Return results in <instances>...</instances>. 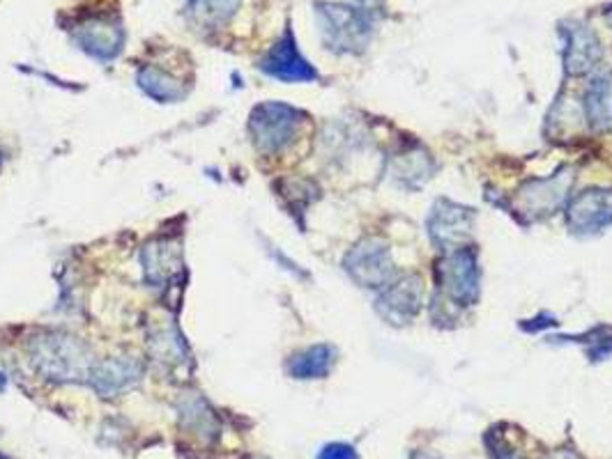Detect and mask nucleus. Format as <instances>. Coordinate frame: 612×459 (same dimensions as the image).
Masks as SVG:
<instances>
[{
  "label": "nucleus",
  "instance_id": "1",
  "mask_svg": "<svg viewBox=\"0 0 612 459\" xmlns=\"http://www.w3.org/2000/svg\"><path fill=\"white\" fill-rule=\"evenodd\" d=\"M316 16L328 49L336 53H362L371 45L378 21L382 18V0L318 3Z\"/></svg>",
  "mask_w": 612,
  "mask_h": 459
},
{
  "label": "nucleus",
  "instance_id": "2",
  "mask_svg": "<svg viewBox=\"0 0 612 459\" xmlns=\"http://www.w3.org/2000/svg\"><path fill=\"white\" fill-rule=\"evenodd\" d=\"M28 357L33 368L51 382H88L97 363L86 343L65 331L37 333L28 343Z\"/></svg>",
  "mask_w": 612,
  "mask_h": 459
},
{
  "label": "nucleus",
  "instance_id": "3",
  "mask_svg": "<svg viewBox=\"0 0 612 459\" xmlns=\"http://www.w3.org/2000/svg\"><path fill=\"white\" fill-rule=\"evenodd\" d=\"M304 113L281 101H265L252 111L249 132L262 154H277L289 148L299 134Z\"/></svg>",
  "mask_w": 612,
  "mask_h": 459
},
{
  "label": "nucleus",
  "instance_id": "4",
  "mask_svg": "<svg viewBox=\"0 0 612 459\" xmlns=\"http://www.w3.org/2000/svg\"><path fill=\"white\" fill-rule=\"evenodd\" d=\"M438 283L444 299L454 306H475L481 295V269L477 250L456 248L449 250L438 264Z\"/></svg>",
  "mask_w": 612,
  "mask_h": 459
},
{
  "label": "nucleus",
  "instance_id": "5",
  "mask_svg": "<svg viewBox=\"0 0 612 459\" xmlns=\"http://www.w3.org/2000/svg\"><path fill=\"white\" fill-rule=\"evenodd\" d=\"M343 266L348 271V276L366 289L380 291L396 281L390 246L376 237L362 239L357 246H353L351 253L343 260Z\"/></svg>",
  "mask_w": 612,
  "mask_h": 459
},
{
  "label": "nucleus",
  "instance_id": "6",
  "mask_svg": "<svg viewBox=\"0 0 612 459\" xmlns=\"http://www.w3.org/2000/svg\"><path fill=\"white\" fill-rule=\"evenodd\" d=\"M475 210L456 204L452 200H438L431 214L426 219V227L431 239L446 250L463 248L465 241L473 237L475 230Z\"/></svg>",
  "mask_w": 612,
  "mask_h": 459
},
{
  "label": "nucleus",
  "instance_id": "7",
  "mask_svg": "<svg viewBox=\"0 0 612 459\" xmlns=\"http://www.w3.org/2000/svg\"><path fill=\"white\" fill-rule=\"evenodd\" d=\"M260 72L283 83H311L318 78L311 62L297 49L293 30H285L277 45L262 55Z\"/></svg>",
  "mask_w": 612,
  "mask_h": 459
},
{
  "label": "nucleus",
  "instance_id": "8",
  "mask_svg": "<svg viewBox=\"0 0 612 459\" xmlns=\"http://www.w3.org/2000/svg\"><path fill=\"white\" fill-rule=\"evenodd\" d=\"M424 297V285L419 276H405L401 281H394L380 289V297L376 301L378 315L394 326H403L417 318L421 308Z\"/></svg>",
  "mask_w": 612,
  "mask_h": 459
},
{
  "label": "nucleus",
  "instance_id": "9",
  "mask_svg": "<svg viewBox=\"0 0 612 459\" xmlns=\"http://www.w3.org/2000/svg\"><path fill=\"white\" fill-rule=\"evenodd\" d=\"M571 233L597 235L612 225V189H587L566 207Z\"/></svg>",
  "mask_w": 612,
  "mask_h": 459
},
{
  "label": "nucleus",
  "instance_id": "10",
  "mask_svg": "<svg viewBox=\"0 0 612 459\" xmlns=\"http://www.w3.org/2000/svg\"><path fill=\"white\" fill-rule=\"evenodd\" d=\"M568 186H571L568 171H560L548 179L529 182L518 194V207L523 210V214L533 216V219H543V216L555 214V210H560L568 196L566 194Z\"/></svg>",
  "mask_w": 612,
  "mask_h": 459
},
{
  "label": "nucleus",
  "instance_id": "11",
  "mask_svg": "<svg viewBox=\"0 0 612 459\" xmlns=\"http://www.w3.org/2000/svg\"><path fill=\"white\" fill-rule=\"evenodd\" d=\"M562 41H564V47H562L564 70L574 76H583V74L591 72L603 58V49L599 45L597 35L583 24L564 26Z\"/></svg>",
  "mask_w": 612,
  "mask_h": 459
},
{
  "label": "nucleus",
  "instance_id": "12",
  "mask_svg": "<svg viewBox=\"0 0 612 459\" xmlns=\"http://www.w3.org/2000/svg\"><path fill=\"white\" fill-rule=\"evenodd\" d=\"M74 41L97 60H113L125 45V30L111 18H90L74 30Z\"/></svg>",
  "mask_w": 612,
  "mask_h": 459
},
{
  "label": "nucleus",
  "instance_id": "13",
  "mask_svg": "<svg viewBox=\"0 0 612 459\" xmlns=\"http://www.w3.org/2000/svg\"><path fill=\"white\" fill-rule=\"evenodd\" d=\"M143 365L132 357H111L105 361H97L88 377V384L105 398L127 390L140 382Z\"/></svg>",
  "mask_w": 612,
  "mask_h": 459
},
{
  "label": "nucleus",
  "instance_id": "14",
  "mask_svg": "<svg viewBox=\"0 0 612 459\" xmlns=\"http://www.w3.org/2000/svg\"><path fill=\"white\" fill-rule=\"evenodd\" d=\"M143 274H146L148 283L155 287L169 285L182 274V253L178 244L169 239H159L148 246H143Z\"/></svg>",
  "mask_w": 612,
  "mask_h": 459
},
{
  "label": "nucleus",
  "instance_id": "15",
  "mask_svg": "<svg viewBox=\"0 0 612 459\" xmlns=\"http://www.w3.org/2000/svg\"><path fill=\"white\" fill-rule=\"evenodd\" d=\"M336 363V349L332 345H314L293 353L289 361V374L295 380H322L328 377Z\"/></svg>",
  "mask_w": 612,
  "mask_h": 459
},
{
  "label": "nucleus",
  "instance_id": "16",
  "mask_svg": "<svg viewBox=\"0 0 612 459\" xmlns=\"http://www.w3.org/2000/svg\"><path fill=\"white\" fill-rule=\"evenodd\" d=\"M136 83H138V88L146 92L150 99H157L161 103L180 101L182 97L187 95L185 83L178 80L169 72L157 70V67H143L136 76Z\"/></svg>",
  "mask_w": 612,
  "mask_h": 459
},
{
  "label": "nucleus",
  "instance_id": "17",
  "mask_svg": "<svg viewBox=\"0 0 612 459\" xmlns=\"http://www.w3.org/2000/svg\"><path fill=\"white\" fill-rule=\"evenodd\" d=\"M585 113L591 129H612V88L608 78H595L585 95Z\"/></svg>",
  "mask_w": 612,
  "mask_h": 459
},
{
  "label": "nucleus",
  "instance_id": "18",
  "mask_svg": "<svg viewBox=\"0 0 612 459\" xmlns=\"http://www.w3.org/2000/svg\"><path fill=\"white\" fill-rule=\"evenodd\" d=\"M392 175L396 182L405 184L407 189H415V186L431 177V157L424 150L399 154L392 163Z\"/></svg>",
  "mask_w": 612,
  "mask_h": 459
},
{
  "label": "nucleus",
  "instance_id": "19",
  "mask_svg": "<svg viewBox=\"0 0 612 459\" xmlns=\"http://www.w3.org/2000/svg\"><path fill=\"white\" fill-rule=\"evenodd\" d=\"M240 3L242 0H189V10L203 21V24L219 26L237 12Z\"/></svg>",
  "mask_w": 612,
  "mask_h": 459
},
{
  "label": "nucleus",
  "instance_id": "20",
  "mask_svg": "<svg viewBox=\"0 0 612 459\" xmlns=\"http://www.w3.org/2000/svg\"><path fill=\"white\" fill-rule=\"evenodd\" d=\"M152 353L159 363H182L187 357L185 343L175 331H159L152 338Z\"/></svg>",
  "mask_w": 612,
  "mask_h": 459
},
{
  "label": "nucleus",
  "instance_id": "21",
  "mask_svg": "<svg viewBox=\"0 0 612 459\" xmlns=\"http://www.w3.org/2000/svg\"><path fill=\"white\" fill-rule=\"evenodd\" d=\"M318 459H359V455L348 444H330L318 452Z\"/></svg>",
  "mask_w": 612,
  "mask_h": 459
},
{
  "label": "nucleus",
  "instance_id": "22",
  "mask_svg": "<svg viewBox=\"0 0 612 459\" xmlns=\"http://www.w3.org/2000/svg\"><path fill=\"white\" fill-rule=\"evenodd\" d=\"M608 21H610V24H612V10L608 12Z\"/></svg>",
  "mask_w": 612,
  "mask_h": 459
},
{
  "label": "nucleus",
  "instance_id": "23",
  "mask_svg": "<svg viewBox=\"0 0 612 459\" xmlns=\"http://www.w3.org/2000/svg\"><path fill=\"white\" fill-rule=\"evenodd\" d=\"M3 382H5V380H3V374H0V386H3Z\"/></svg>",
  "mask_w": 612,
  "mask_h": 459
}]
</instances>
